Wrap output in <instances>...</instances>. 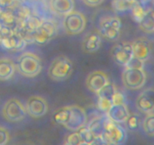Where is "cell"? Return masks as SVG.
Wrapping results in <instances>:
<instances>
[{"label": "cell", "mask_w": 154, "mask_h": 145, "mask_svg": "<svg viewBox=\"0 0 154 145\" xmlns=\"http://www.w3.org/2000/svg\"><path fill=\"white\" fill-rule=\"evenodd\" d=\"M122 80L125 88L137 90L144 85L146 80V73L143 69L125 67L122 74Z\"/></svg>", "instance_id": "cell-6"}, {"label": "cell", "mask_w": 154, "mask_h": 145, "mask_svg": "<svg viewBox=\"0 0 154 145\" xmlns=\"http://www.w3.org/2000/svg\"><path fill=\"white\" fill-rule=\"evenodd\" d=\"M143 128L147 135L154 136V113H148L143 122Z\"/></svg>", "instance_id": "cell-26"}, {"label": "cell", "mask_w": 154, "mask_h": 145, "mask_svg": "<svg viewBox=\"0 0 154 145\" xmlns=\"http://www.w3.org/2000/svg\"><path fill=\"white\" fill-rule=\"evenodd\" d=\"M106 118V115L104 116H97L91 119L89 123L88 124V127L95 137H100L103 134V131H104Z\"/></svg>", "instance_id": "cell-21"}, {"label": "cell", "mask_w": 154, "mask_h": 145, "mask_svg": "<svg viewBox=\"0 0 154 145\" xmlns=\"http://www.w3.org/2000/svg\"><path fill=\"white\" fill-rule=\"evenodd\" d=\"M51 10L60 15H66L74 10V0H51Z\"/></svg>", "instance_id": "cell-18"}, {"label": "cell", "mask_w": 154, "mask_h": 145, "mask_svg": "<svg viewBox=\"0 0 154 145\" xmlns=\"http://www.w3.org/2000/svg\"><path fill=\"white\" fill-rule=\"evenodd\" d=\"M143 62L144 61L137 58V57H133L132 59L128 62V63L125 67L131 68V69H143Z\"/></svg>", "instance_id": "cell-32"}, {"label": "cell", "mask_w": 154, "mask_h": 145, "mask_svg": "<svg viewBox=\"0 0 154 145\" xmlns=\"http://www.w3.org/2000/svg\"><path fill=\"white\" fill-rule=\"evenodd\" d=\"M117 91L115 85L112 83H108L104 87L101 88L98 92L97 93L98 98L106 99V100H111L112 102V97L115 94L116 91Z\"/></svg>", "instance_id": "cell-24"}, {"label": "cell", "mask_w": 154, "mask_h": 145, "mask_svg": "<svg viewBox=\"0 0 154 145\" xmlns=\"http://www.w3.org/2000/svg\"><path fill=\"white\" fill-rule=\"evenodd\" d=\"M137 110L143 113H152L154 110V88H149L142 91L135 101Z\"/></svg>", "instance_id": "cell-13"}, {"label": "cell", "mask_w": 154, "mask_h": 145, "mask_svg": "<svg viewBox=\"0 0 154 145\" xmlns=\"http://www.w3.org/2000/svg\"><path fill=\"white\" fill-rule=\"evenodd\" d=\"M91 145H115L112 143H109L106 140H105L101 136L100 137H95L94 141L91 143Z\"/></svg>", "instance_id": "cell-34"}, {"label": "cell", "mask_w": 154, "mask_h": 145, "mask_svg": "<svg viewBox=\"0 0 154 145\" xmlns=\"http://www.w3.org/2000/svg\"><path fill=\"white\" fill-rule=\"evenodd\" d=\"M125 96L119 91H116L112 97V104H126Z\"/></svg>", "instance_id": "cell-33"}, {"label": "cell", "mask_w": 154, "mask_h": 145, "mask_svg": "<svg viewBox=\"0 0 154 145\" xmlns=\"http://www.w3.org/2000/svg\"><path fill=\"white\" fill-rule=\"evenodd\" d=\"M16 67L20 75L25 77L33 78L42 71V60L35 53L24 52L17 59Z\"/></svg>", "instance_id": "cell-1"}, {"label": "cell", "mask_w": 154, "mask_h": 145, "mask_svg": "<svg viewBox=\"0 0 154 145\" xmlns=\"http://www.w3.org/2000/svg\"><path fill=\"white\" fill-rule=\"evenodd\" d=\"M82 142L83 141H82L79 132L75 131V132L71 133L67 136L65 143H68L69 145H80Z\"/></svg>", "instance_id": "cell-29"}, {"label": "cell", "mask_w": 154, "mask_h": 145, "mask_svg": "<svg viewBox=\"0 0 154 145\" xmlns=\"http://www.w3.org/2000/svg\"><path fill=\"white\" fill-rule=\"evenodd\" d=\"M101 137L109 143L115 145H122L127 139V133L125 128L119 123L112 122L106 116L105 120L104 131Z\"/></svg>", "instance_id": "cell-3"}, {"label": "cell", "mask_w": 154, "mask_h": 145, "mask_svg": "<svg viewBox=\"0 0 154 145\" xmlns=\"http://www.w3.org/2000/svg\"><path fill=\"white\" fill-rule=\"evenodd\" d=\"M57 26L51 20H42L32 33L33 42L38 45H44L49 42L57 34Z\"/></svg>", "instance_id": "cell-8"}, {"label": "cell", "mask_w": 154, "mask_h": 145, "mask_svg": "<svg viewBox=\"0 0 154 145\" xmlns=\"http://www.w3.org/2000/svg\"><path fill=\"white\" fill-rule=\"evenodd\" d=\"M106 115L112 122L120 124L125 122L130 113L126 104H112Z\"/></svg>", "instance_id": "cell-16"}, {"label": "cell", "mask_w": 154, "mask_h": 145, "mask_svg": "<svg viewBox=\"0 0 154 145\" xmlns=\"http://www.w3.org/2000/svg\"><path fill=\"white\" fill-rule=\"evenodd\" d=\"M101 35L99 32H91L87 34L82 41V48L85 53H94L101 46Z\"/></svg>", "instance_id": "cell-15"}, {"label": "cell", "mask_w": 154, "mask_h": 145, "mask_svg": "<svg viewBox=\"0 0 154 145\" xmlns=\"http://www.w3.org/2000/svg\"><path fill=\"white\" fill-rule=\"evenodd\" d=\"M72 72V63L65 55L56 57L51 61L48 70V75L54 81H63L68 79Z\"/></svg>", "instance_id": "cell-2"}, {"label": "cell", "mask_w": 154, "mask_h": 145, "mask_svg": "<svg viewBox=\"0 0 154 145\" xmlns=\"http://www.w3.org/2000/svg\"><path fill=\"white\" fill-rule=\"evenodd\" d=\"M134 57L145 61L149 57L151 53V46L149 41L145 38H139L131 43Z\"/></svg>", "instance_id": "cell-14"}, {"label": "cell", "mask_w": 154, "mask_h": 145, "mask_svg": "<svg viewBox=\"0 0 154 145\" xmlns=\"http://www.w3.org/2000/svg\"><path fill=\"white\" fill-rule=\"evenodd\" d=\"M64 145H69V144H68V143H65V144Z\"/></svg>", "instance_id": "cell-38"}, {"label": "cell", "mask_w": 154, "mask_h": 145, "mask_svg": "<svg viewBox=\"0 0 154 145\" xmlns=\"http://www.w3.org/2000/svg\"><path fill=\"white\" fill-rule=\"evenodd\" d=\"M86 122L87 115L83 107L79 105H71L70 116L65 128L71 131H78L81 127L85 125Z\"/></svg>", "instance_id": "cell-11"}, {"label": "cell", "mask_w": 154, "mask_h": 145, "mask_svg": "<svg viewBox=\"0 0 154 145\" xmlns=\"http://www.w3.org/2000/svg\"><path fill=\"white\" fill-rule=\"evenodd\" d=\"M84 3L90 7H96L100 5L103 2V0H82Z\"/></svg>", "instance_id": "cell-35"}, {"label": "cell", "mask_w": 154, "mask_h": 145, "mask_svg": "<svg viewBox=\"0 0 154 145\" xmlns=\"http://www.w3.org/2000/svg\"><path fill=\"white\" fill-rule=\"evenodd\" d=\"M146 11L147 10L145 9L143 4L140 2V0H138L137 3L131 8V15H132L134 20L136 22H137V23H139L141 20V19L143 17V16L145 15Z\"/></svg>", "instance_id": "cell-25"}, {"label": "cell", "mask_w": 154, "mask_h": 145, "mask_svg": "<svg viewBox=\"0 0 154 145\" xmlns=\"http://www.w3.org/2000/svg\"><path fill=\"white\" fill-rule=\"evenodd\" d=\"M86 18L79 11H72L65 15L63 19V27L69 35H78L85 29Z\"/></svg>", "instance_id": "cell-7"}, {"label": "cell", "mask_w": 154, "mask_h": 145, "mask_svg": "<svg viewBox=\"0 0 154 145\" xmlns=\"http://www.w3.org/2000/svg\"><path fill=\"white\" fill-rule=\"evenodd\" d=\"M108 83L107 75L101 70H94L90 72L85 79V85L88 89L96 94Z\"/></svg>", "instance_id": "cell-12"}, {"label": "cell", "mask_w": 154, "mask_h": 145, "mask_svg": "<svg viewBox=\"0 0 154 145\" xmlns=\"http://www.w3.org/2000/svg\"><path fill=\"white\" fill-rule=\"evenodd\" d=\"M27 114L32 118H40L45 116L48 110L46 100L39 95L31 96L26 103Z\"/></svg>", "instance_id": "cell-10"}, {"label": "cell", "mask_w": 154, "mask_h": 145, "mask_svg": "<svg viewBox=\"0 0 154 145\" xmlns=\"http://www.w3.org/2000/svg\"><path fill=\"white\" fill-rule=\"evenodd\" d=\"M69 116H70V106H66L57 109L54 113L53 118L56 123L65 126V125L69 121Z\"/></svg>", "instance_id": "cell-23"}, {"label": "cell", "mask_w": 154, "mask_h": 145, "mask_svg": "<svg viewBox=\"0 0 154 145\" xmlns=\"http://www.w3.org/2000/svg\"><path fill=\"white\" fill-rule=\"evenodd\" d=\"M3 117L9 122H16L22 120L27 114L26 106L17 98H11L3 105L2 110Z\"/></svg>", "instance_id": "cell-5"}, {"label": "cell", "mask_w": 154, "mask_h": 145, "mask_svg": "<svg viewBox=\"0 0 154 145\" xmlns=\"http://www.w3.org/2000/svg\"><path fill=\"white\" fill-rule=\"evenodd\" d=\"M0 42L7 49L16 50V51H20V50L23 49L26 47V43H27L21 35L15 31H14V33L13 35L6 38V39H2L0 41Z\"/></svg>", "instance_id": "cell-17"}, {"label": "cell", "mask_w": 154, "mask_h": 145, "mask_svg": "<svg viewBox=\"0 0 154 145\" xmlns=\"http://www.w3.org/2000/svg\"><path fill=\"white\" fill-rule=\"evenodd\" d=\"M122 22L118 17L107 16L102 17L99 22V31L101 36L115 41L120 35Z\"/></svg>", "instance_id": "cell-4"}, {"label": "cell", "mask_w": 154, "mask_h": 145, "mask_svg": "<svg viewBox=\"0 0 154 145\" xmlns=\"http://www.w3.org/2000/svg\"><path fill=\"white\" fill-rule=\"evenodd\" d=\"M97 106H98L99 110L106 113L108 110H109V108L112 106V102L111 100H106V99L98 98Z\"/></svg>", "instance_id": "cell-31"}, {"label": "cell", "mask_w": 154, "mask_h": 145, "mask_svg": "<svg viewBox=\"0 0 154 145\" xmlns=\"http://www.w3.org/2000/svg\"><path fill=\"white\" fill-rule=\"evenodd\" d=\"M139 27L146 33L154 32V11L147 10L143 18L139 22Z\"/></svg>", "instance_id": "cell-20"}, {"label": "cell", "mask_w": 154, "mask_h": 145, "mask_svg": "<svg viewBox=\"0 0 154 145\" xmlns=\"http://www.w3.org/2000/svg\"><path fill=\"white\" fill-rule=\"evenodd\" d=\"M80 145H91V144H89V143H85V142H82V143H81Z\"/></svg>", "instance_id": "cell-36"}, {"label": "cell", "mask_w": 154, "mask_h": 145, "mask_svg": "<svg viewBox=\"0 0 154 145\" xmlns=\"http://www.w3.org/2000/svg\"><path fill=\"white\" fill-rule=\"evenodd\" d=\"M77 131L79 132L82 141L85 142V143L91 144L94 141V138H95V136L91 132V131L89 129L88 125H84V126L81 127Z\"/></svg>", "instance_id": "cell-27"}, {"label": "cell", "mask_w": 154, "mask_h": 145, "mask_svg": "<svg viewBox=\"0 0 154 145\" xmlns=\"http://www.w3.org/2000/svg\"><path fill=\"white\" fill-rule=\"evenodd\" d=\"M138 0H112V8L116 12L123 13L131 11Z\"/></svg>", "instance_id": "cell-22"}, {"label": "cell", "mask_w": 154, "mask_h": 145, "mask_svg": "<svg viewBox=\"0 0 154 145\" xmlns=\"http://www.w3.org/2000/svg\"><path fill=\"white\" fill-rule=\"evenodd\" d=\"M16 66L11 59L8 57L0 58V81H6L14 74Z\"/></svg>", "instance_id": "cell-19"}, {"label": "cell", "mask_w": 154, "mask_h": 145, "mask_svg": "<svg viewBox=\"0 0 154 145\" xmlns=\"http://www.w3.org/2000/svg\"><path fill=\"white\" fill-rule=\"evenodd\" d=\"M10 140V134L6 128L0 125V145H7Z\"/></svg>", "instance_id": "cell-30"}, {"label": "cell", "mask_w": 154, "mask_h": 145, "mask_svg": "<svg viewBox=\"0 0 154 145\" xmlns=\"http://www.w3.org/2000/svg\"><path fill=\"white\" fill-rule=\"evenodd\" d=\"M111 55L114 61L117 64L126 66L128 62L134 57L131 43L122 42L116 45L111 50Z\"/></svg>", "instance_id": "cell-9"}, {"label": "cell", "mask_w": 154, "mask_h": 145, "mask_svg": "<svg viewBox=\"0 0 154 145\" xmlns=\"http://www.w3.org/2000/svg\"><path fill=\"white\" fill-rule=\"evenodd\" d=\"M151 1H152V3L154 4V0H151Z\"/></svg>", "instance_id": "cell-37"}, {"label": "cell", "mask_w": 154, "mask_h": 145, "mask_svg": "<svg viewBox=\"0 0 154 145\" xmlns=\"http://www.w3.org/2000/svg\"><path fill=\"white\" fill-rule=\"evenodd\" d=\"M140 118L137 114H130L125 121L127 128L130 130H135L139 127Z\"/></svg>", "instance_id": "cell-28"}]
</instances>
